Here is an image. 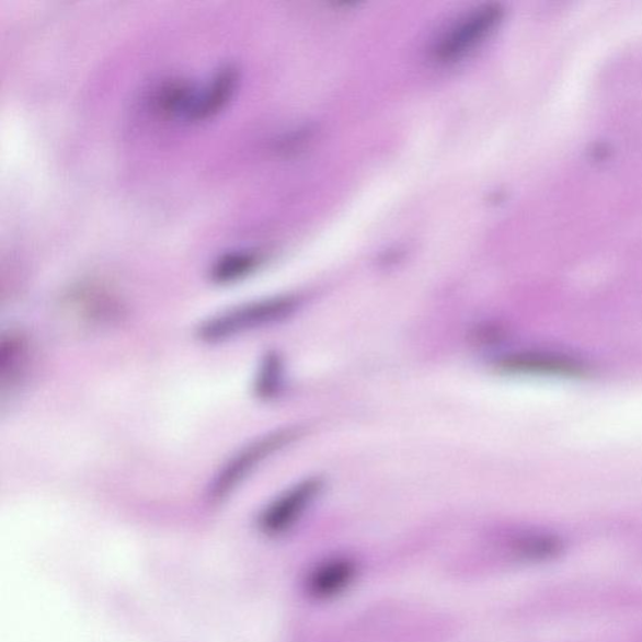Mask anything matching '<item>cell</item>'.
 <instances>
[{"label":"cell","mask_w":642,"mask_h":642,"mask_svg":"<svg viewBox=\"0 0 642 642\" xmlns=\"http://www.w3.org/2000/svg\"><path fill=\"white\" fill-rule=\"evenodd\" d=\"M294 308L295 301L290 298L250 302L208 319L198 328V336L207 343L227 341L251 329L275 323L290 316Z\"/></svg>","instance_id":"6da1fadb"},{"label":"cell","mask_w":642,"mask_h":642,"mask_svg":"<svg viewBox=\"0 0 642 642\" xmlns=\"http://www.w3.org/2000/svg\"><path fill=\"white\" fill-rule=\"evenodd\" d=\"M297 436V429H284L260 438L240 450L216 475L210 489V500L219 502L227 498L263 459L288 445Z\"/></svg>","instance_id":"7a4b0ae2"},{"label":"cell","mask_w":642,"mask_h":642,"mask_svg":"<svg viewBox=\"0 0 642 642\" xmlns=\"http://www.w3.org/2000/svg\"><path fill=\"white\" fill-rule=\"evenodd\" d=\"M501 14L498 5L477 8L440 39L436 49L437 58L442 62H454L470 54L496 27Z\"/></svg>","instance_id":"3957f363"},{"label":"cell","mask_w":642,"mask_h":642,"mask_svg":"<svg viewBox=\"0 0 642 642\" xmlns=\"http://www.w3.org/2000/svg\"><path fill=\"white\" fill-rule=\"evenodd\" d=\"M321 489L323 481L320 479H309L294 485L264 511L260 518V528L267 535L284 532L299 518Z\"/></svg>","instance_id":"277c9868"},{"label":"cell","mask_w":642,"mask_h":642,"mask_svg":"<svg viewBox=\"0 0 642 642\" xmlns=\"http://www.w3.org/2000/svg\"><path fill=\"white\" fill-rule=\"evenodd\" d=\"M238 82L239 71L236 66L225 65L216 69L205 83L196 84L186 118L198 121L218 114L236 92Z\"/></svg>","instance_id":"5b68a950"},{"label":"cell","mask_w":642,"mask_h":642,"mask_svg":"<svg viewBox=\"0 0 642 642\" xmlns=\"http://www.w3.org/2000/svg\"><path fill=\"white\" fill-rule=\"evenodd\" d=\"M501 368L515 375L532 376H584L587 367L583 362L563 354L519 353L501 362Z\"/></svg>","instance_id":"8992f818"},{"label":"cell","mask_w":642,"mask_h":642,"mask_svg":"<svg viewBox=\"0 0 642 642\" xmlns=\"http://www.w3.org/2000/svg\"><path fill=\"white\" fill-rule=\"evenodd\" d=\"M355 574L353 562L348 560L328 561L319 566L308 580V589L318 598H328L343 592Z\"/></svg>","instance_id":"52a82bcc"},{"label":"cell","mask_w":642,"mask_h":642,"mask_svg":"<svg viewBox=\"0 0 642 642\" xmlns=\"http://www.w3.org/2000/svg\"><path fill=\"white\" fill-rule=\"evenodd\" d=\"M196 84L184 78H170L162 82L153 95L154 108L167 116L186 118Z\"/></svg>","instance_id":"ba28073f"},{"label":"cell","mask_w":642,"mask_h":642,"mask_svg":"<svg viewBox=\"0 0 642 642\" xmlns=\"http://www.w3.org/2000/svg\"><path fill=\"white\" fill-rule=\"evenodd\" d=\"M259 264V256L250 250H232L216 260L211 277L218 283H230L247 276Z\"/></svg>","instance_id":"9c48e42d"},{"label":"cell","mask_w":642,"mask_h":642,"mask_svg":"<svg viewBox=\"0 0 642 642\" xmlns=\"http://www.w3.org/2000/svg\"><path fill=\"white\" fill-rule=\"evenodd\" d=\"M280 360L272 354L265 359L262 372L257 380V390L260 395L268 397L275 392L280 380Z\"/></svg>","instance_id":"30bf717a"}]
</instances>
